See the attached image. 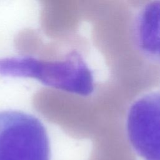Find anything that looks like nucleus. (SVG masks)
I'll return each mask as SVG.
<instances>
[{
  "label": "nucleus",
  "mask_w": 160,
  "mask_h": 160,
  "mask_svg": "<svg viewBox=\"0 0 160 160\" xmlns=\"http://www.w3.org/2000/svg\"><path fill=\"white\" fill-rule=\"evenodd\" d=\"M0 74L36 79L55 90L81 96L94 90L92 71L76 51L62 53L54 43L44 42L33 56L0 59Z\"/></svg>",
  "instance_id": "obj_1"
},
{
  "label": "nucleus",
  "mask_w": 160,
  "mask_h": 160,
  "mask_svg": "<svg viewBox=\"0 0 160 160\" xmlns=\"http://www.w3.org/2000/svg\"><path fill=\"white\" fill-rule=\"evenodd\" d=\"M0 160H50L43 124L24 112L0 111Z\"/></svg>",
  "instance_id": "obj_2"
},
{
  "label": "nucleus",
  "mask_w": 160,
  "mask_h": 160,
  "mask_svg": "<svg viewBox=\"0 0 160 160\" xmlns=\"http://www.w3.org/2000/svg\"><path fill=\"white\" fill-rule=\"evenodd\" d=\"M129 142L144 160H160V91L139 98L126 119Z\"/></svg>",
  "instance_id": "obj_3"
},
{
  "label": "nucleus",
  "mask_w": 160,
  "mask_h": 160,
  "mask_svg": "<svg viewBox=\"0 0 160 160\" xmlns=\"http://www.w3.org/2000/svg\"><path fill=\"white\" fill-rule=\"evenodd\" d=\"M136 35L139 49L160 61V1L149 2L138 15Z\"/></svg>",
  "instance_id": "obj_4"
}]
</instances>
